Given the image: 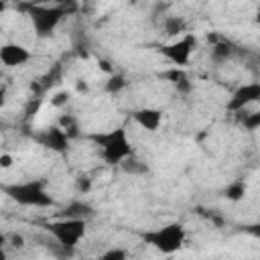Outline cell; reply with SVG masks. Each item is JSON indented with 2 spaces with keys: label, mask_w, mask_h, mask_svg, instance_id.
Instances as JSON below:
<instances>
[{
  "label": "cell",
  "mask_w": 260,
  "mask_h": 260,
  "mask_svg": "<svg viewBox=\"0 0 260 260\" xmlns=\"http://www.w3.org/2000/svg\"><path fill=\"white\" fill-rule=\"evenodd\" d=\"M91 142L100 148V154L104 158L106 165H122L128 156L134 154L132 150V142L128 136V130L124 126L106 130V132H98L89 136Z\"/></svg>",
  "instance_id": "1"
},
{
  "label": "cell",
  "mask_w": 260,
  "mask_h": 260,
  "mask_svg": "<svg viewBox=\"0 0 260 260\" xmlns=\"http://www.w3.org/2000/svg\"><path fill=\"white\" fill-rule=\"evenodd\" d=\"M4 193L24 207H51L53 197L47 191V183L43 179H30L22 183H14L4 187Z\"/></svg>",
  "instance_id": "2"
},
{
  "label": "cell",
  "mask_w": 260,
  "mask_h": 260,
  "mask_svg": "<svg viewBox=\"0 0 260 260\" xmlns=\"http://www.w3.org/2000/svg\"><path fill=\"white\" fill-rule=\"evenodd\" d=\"M71 6H59V4H41V2H35V4H28L26 6V12H28V18H30V24L37 32V37H49L53 35V30L59 26V22L67 16Z\"/></svg>",
  "instance_id": "3"
},
{
  "label": "cell",
  "mask_w": 260,
  "mask_h": 260,
  "mask_svg": "<svg viewBox=\"0 0 260 260\" xmlns=\"http://www.w3.org/2000/svg\"><path fill=\"white\" fill-rule=\"evenodd\" d=\"M142 238H144V242L148 246H152L160 254H175L177 250L183 248L185 238H187V232H185V225L183 223L171 221L167 225H160L156 230L146 232Z\"/></svg>",
  "instance_id": "4"
},
{
  "label": "cell",
  "mask_w": 260,
  "mask_h": 260,
  "mask_svg": "<svg viewBox=\"0 0 260 260\" xmlns=\"http://www.w3.org/2000/svg\"><path fill=\"white\" fill-rule=\"evenodd\" d=\"M47 232L63 250H73L87 232V219L83 217H59L47 223Z\"/></svg>",
  "instance_id": "5"
},
{
  "label": "cell",
  "mask_w": 260,
  "mask_h": 260,
  "mask_svg": "<svg viewBox=\"0 0 260 260\" xmlns=\"http://www.w3.org/2000/svg\"><path fill=\"white\" fill-rule=\"evenodd\" d=\"M195 47H197V39L191 32H185V35H181V39H177L169 45H162L158 49V53L167 61H171L175 67H183L191 61V55H193Z\"/></svg>",
  "instance_id": "6"
},
{
  "label": "cell",
  "mask_w": 260,
  "mask_h": 260,
  "mask_svg": "<svg viewBox=\"0 0 260 260\" xmlns=\"http://www.w3.org/2000/svg\"><path fill=\"white\" fill-rule=\"evenodd\" d=\"M260 100V83L258 81H252V83H244L240 85L228 100V112L232 114H238V112H244L250 104L258 102Z\"/></svg>",
  "instance_id": "7"
},
{
  "label": "cell",
  "mask_w": 260,
  "mask_h": 260,
  "mask_svg": "<svg viewBox=\"0 0 260 260\" xmlns=\"http://www.w3.org/2000/svg\"><path fill=\"white\" fill-rule=\"evenodd\" d=\"M35 138H37V142H39L41 146H45V148H49V150H53V152H65V150L69 148V140H71V136H69L59 124L45 128V130H43L41 134H37Z\"/></svg>",
  "instance_id": "8"
},
{
  "label": "cell",
  "mask_w": 260,
  "mask_h": 260,
  "mask_svg": "<svg viewBox=\"0 0 260 260\" xmlns=\"http://www.w3.org/2000/svg\"><path fill=\"white\" fill-rule=\"evenodd\" d=\"M28 59H30L28 49L22 47V45H18V43H6V45L0 49V61H2L6 67L24 65Z\"/></svg>",
  "instance_id": "9"
},
{
  "label": "cell",
  "mask_w": 260,
  "mask_h": 260,
  "mask_svg": "<svg viewBox=\"0 0 260 260\" xmlns=\"http://www.w3.org/2000/svg\"><path fill=\"white\" fill-rule=\"evenodd\" d=\"M132 118L140 128H144L148 132L158 130L160 124H162V112L158 108H140L132 114Z\"/></svg>",
  "instance_id": "10"
},
{
  "label": "cell",
  "mask_w": 260,
  "mask_h": 260,
  "mask_svg": "<svg viewBox=\"0 0 260 260\" xmlns=\"http://www.w3.org/2000/svg\"><path fill=\"white\" fill-rule=\"evenodd\" d=\"M165 77L175 85V89L179 93H189L191 91V81H189V77L183 69H179V67L169 69V71H165Z\"/></svg>",
  "instance_id": "11"
},
{
  "label": "cell",
  "mask_w": 260,
  "mask_h": 260,
  "mask_svg": "<svg viewBox=\"0 0 260 260\" xmlns=\"http://www.w3.org/2000/svg\"><path fill=\"white\" fill-rule=\"evenodd\" d=\"M91 213H93L91 205H87L83 201H71L61 211V217H83V219H87V217H91Z\"/></svg>",
  "instance_id": "12"
},
{
  "label": "cell",
  "mask_w": 260,
  "mask_h": 260,
  "mask_svg": "<svg viewBox=\"0 0 260 260\" xmlns=\"http://www.w3.org/2000/svg\"><path fill=\"white\" fill-rule=\"evenodd\" d=\"M162 28L167 37H179L187 32V20L183 16H167L162 22Z\"/></svg>",
  "instance_id": "13"
},
{
  "label": "cell",
  "mask_w": 260,
  "mask_h": 260,
  "mask_svg": "<svg viewBox=\"0 0 260 260\" xmlns=\"http://www.w3.org/2000/svg\"><path fill=\"white\" fill-rule=\"evenodd\" d=\"M234 55V45L230 43V41H225V39H219L217 43H213L211 45V57L215 59V61H228L230 57Z\"/></svg>",
  "instance_id": "14"
},
{
  "label": "cell",
  "mask_w": 260,
  "mask_h": 260,
  "mask_svg": "<svg viewBox=\"0 0 260 260\" xmlns=\"http://www.w3.org/2000/svg\"><path fill=\"white\" fill-rule=\"evenodd\" d=\"M246 191H248V187H246L244 181H232V183L223 189V195H225L230 201H240V199H244Z\"/></svg>",
  "instance_id": "15"
},
{
  "label": "cell",
  "mask_w": 260,
  "mask_h": 260,
  "mask_svg": "<svg viewBox=\"0 0 260 260\" xmlns=\"http://www.w3.org/2000/svg\"><path fill=\"white\" fill-rule=\"evenodd\" d=\"M120 167L124 169V173H130V175H144V173H148V167L142 160H138L134 154L128 156Z\"/></svg>",
  "instance_id": "16"
},
{
  "label": "cell",
  "mask_w": 260,
  "mask_h": 260,
  "mask_svg": "<svg viewBox=\"0 0 260 260\" xmlns=\"http://www.w3.org/2000/svg\"><path fill=\"white\" fill-rule=\"evenodd\" d=\"M124 87H126V79H124L122 73H112V75L108 77V81H106V91H108V93H118V91H122Z\"/></svg>",
  "instance_id": "17"
},
{
  "label": "cell",
  "mask_w": 260,
  "mask_h": 260,
  "mask_svg": "<svg viewBox=\"0 0 260 260\" xmlns=\"http://www.w3.org/2000/svg\"><path fill=\"white\" fill-rule=\"evenodd\" d=\"M242 126H244L248 132L260 130V110H256V112H248L246 116H242Z\"/></svg>",
  "instance_id": "18"
},
{
  "label": "cell",
  "mask_w": 260,
  "mask_h": 260,
  "mask_svg": "<svg viewBox=\"0 0 260 260\" xmlns=\"http://www.w3.org/2000/svg\"><path fill=\"white\" fill-rule=\"evenodd\" d=\"M59 126L73 138L75 134H77V122H75V118L73 116H69V114H65V116H61L59 118Z\"/></svg>",
  "instance_id": "19"
},
{
  "label": "cell",
  "mask_w": 260,
  "mask_h": 260,
  "mask_svg": "<svg viewBox=\"0 0 260 260\" xmlns=\"http://www.w3.org/2000/svg\"><path fill=\"white\" fill-rule=\"evenodd\" d=\"M69 100H71V91H69V89H63V91H59V93H55V95L51 98V104H53L55 108H63L65 104H69Z\"/></svg>",
  "instance_id": "20"
},
{
  "label": "cell",
  "mask_w": 260,
  "mask_h": 260,
  "mask_svg": "<svg viewBox=\"0 0 260 260\" xmlns=\"http://www.w3.org/2000/svg\"><path fill=\"white\" fill-rule=\"evenodd\" d=\"M126 256H128L126 250H118V248H116V250H108V252L102 254L104 260H124Z\"/></svg>",
  "instance_id": "21"
},
{
  "label": "cell",
  "mask_w": 260,
  "mask_h": 260,
  "mask_svg": "<svg viewBox=\"0 0 260 260\" xmlns=\"http://www.w3.org/2000/svg\"><path fill=\"white\" fill-rule=\"evenodd\" d=\"M244 230H246L248 234H252L254 238H258V240H260V221H256V223H248Z\"/></svg>",
  "instance_id": "22"
},
{
  "label": "cell",
  "mask_w": 260,
  "mask_h": 260,
  "mask_svg": "<svg viewBox=\"0 0 260 260\" xmlns=\"http://www.w3.org/2000/svg\"><path fill=\"white\" fill-rule=\"evenodd\" d=\"M41 4H59V6H73L75 0H37Z\"/></svg>",
  "instance_id": "23"
},
{
  "label": "cell",
  "mask_w": 260,
  "mask_h": 260,
  "mask_svg": "<svg viewBox=\"0 0 260 260\" xmlns=\"http://www.w3.org/2000/svg\"><path fill=\"white\" fill-rule=\"evenodd\" d=\"M77 191H81V193H85L87 189H89V181H87V177H77Z\"/></svg>",
  "instance_id": "24"
},
{
  "label": "cell",
  "mask_w": 260,
  "mask_h": 260,
  "mask_svg": "<svg viewBox=\"0 0 260 260\" xmlns=\"http://www.w3.org/2000/svg\"><path fill=\"white\" fill-rule=\"evenodd\" d=\"M0 162H2V169H8L12 165V156L10 154H2L0 156Z\"/></svg>",
  "instance_id": "25"
},
{
  "label": "cell",
  "mask_w": 260,
  "mask_h": 260,
  "mask_svg": "<svg viewBox=\"0 0 260 260\" xmlns=\"http://www.w3.org/2000/svg\"><path fill=\"white\" fill-rule=\"evenodd\" d=\"M10 240H12V246H14V248H22V246H24V240H22V236H18V234L12 236Z\"/></svg>",
  "instance_id": "26"
},
{
  "label": "cell",
  "mask_w": 260,
  "mask_h": 260,
  "mask_svg": "<svg viewBox=\"0 0 260 260\" xmlns=\"http://www.w3.org/2000/svg\"><path fill=\"white\" fill-rule=\"evenodd\" d=\"M77 89H79V91H87V85H85V81H83V79H79V81H77Z\"/></svg>",
  "instance_id": "27"
},
{
  "label": "cell",
  "mask_w": 260,
  "mask_h": 260,
  "mask_svg": "<svg viewBox=\"0 0 260 260\" xmlns=\"http://www.w3.org/2000/svg\"><path fill=\"white\" fill-rule=\"evenodd\" d=\"M254 22H256V24H260V8H258V10H256V14H254Z\"/></svg>",
  "instance_id": "28"
}]
</instances>
